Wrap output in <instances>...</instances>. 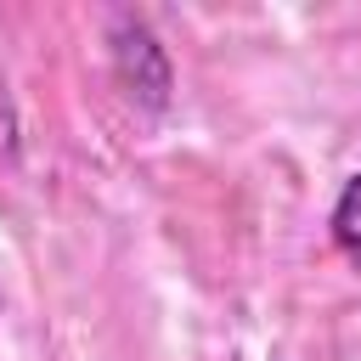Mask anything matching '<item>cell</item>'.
I'll use <instances>...</instances> for the list:
<instances>
[{"label":"cell","instance_id":"cell-2","mask_svg":"<svg viewBox=\"0 0 361 361\" xmlns=\"http://www.w3.org/2000/svg\"><path fill=\"white\" fill-rule=\"evenodd\" d=\"M327 231H333V248L361 271V169L338 186L333 197V214H327Z\"/></svg>","mask_w":361,"mask_h":361},{"label":"cell","instance_id":"cell-1","mask_svg":"<svg viewBox=\"0 0 361 361\" xmlns=\"http://www.w3.org/2000/svg\"><path fill=\"white\" fill-rule=\"evenodd\" d=\"M107 56H113V79L124 85L130 102H141L147 113H164V107H169L175 68H169V51L158 45V34H152L141 17H113V28H107Z\"/></svg>","mask_w":361,"mask_h":361}]
</instances>
